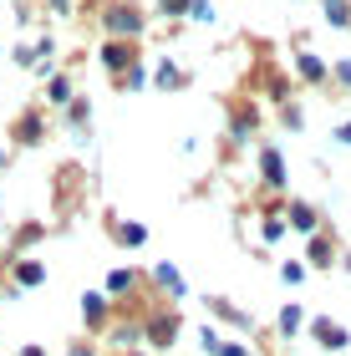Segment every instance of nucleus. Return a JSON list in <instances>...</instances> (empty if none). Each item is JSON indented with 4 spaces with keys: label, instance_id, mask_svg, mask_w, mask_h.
<instances>
[{
    "label": "nucleus",
    "instance_id": "obj_7",
    "mask_svg": "<svg viewBox=\"0 0 351 356\" xmlns=\"http://www.w3.org/2000/svg\"><path fill=\"white\" fill-rule=\"evenodd\" d=\"M15 280H21V285H41L46 270H41V265H21V270H15Z\"/></svg>",
    "mask_w": 351,
    "mask_h": 356
},
{
    "label": "nucleus",
    "instance_id": "obj_16",
    "mask_svg": "<svg viewBox=\"0 0 351 356\" xmlns=\"http://www.w3.org/2000/svg\"><path fill=\"white\" fill-rule=\"evenodd\" d=\"M0 163H6V158H0Z\"/></svg>",
    "mask_w": 351,
    "mask_h": 356
},
{
    "label": "nucleus",
    "instance_id": "obj_12",
    "mask_svg": "<svg viewBox=\"0 0 351 356\" xmlns=\"http://www.w3.org/2000/svg\"><path fill=\"white\" fill-rule=\"evenodd\" d=\"M300 72H306L311 82H316V76H326V72H321V61H316V56H300Z\"/></svg>",
    "mask_w": 351,
    "mask_h": 356
},
{
    "label": "nucleus",
    "instance_id": "obj_9",
    "mask_svg": "<svg viewBox=\"0 0 351 356\" xmlns=\"http://www.w3.org/2000/svg\"><path fill=\"white\" fill-rule=\"evenodd\" d=\"M82 311H87V321H102L107 305H102V296H87V300H82Z\"/></svg>",
    "mask_w": 351,
    "mask_h": 356
},
{
    "label": "nucleus",
    "instance_id": "obj_2",
    "mask_svg": "<svg viewBox=\"0 0 351 356\" xmlns=\"http://www.w3.org/2000/svg\"><path fill=\"white\" fill-rule=\"evenodd\" d=\"M107 26H113L117 36H133V31H138V10H113V15H107Z\"/></svg>",
    "mask_w": 351,
    "mask_h": 356
},
{
    "label": "nucleus",
    "instance_id": "obj_6",
    "mask_svg": "<svg viewBox=\"0 0 351 356\" xmlns=\"http://www.w3.org/2000/svg\"><path fill=\"white\" fill-rule=\"evenodd\" d=\"M280 331H285V336L300 331V305H285V311H280Z\"/></svg>",
    "mask_w": 351,
    "mask_h": 356
},
{
    "label": "nucleus",
    "instance_id": "obj_1",
    "mask_svg": "<svg viewBox=\"0 0 351 356\" xmlns=\"http://www.w3.org/2000/svg\"><path fill=\"white\" fill-rule=\"evenodd\" d=\"M316 341L331 346V351H341V346H346V331H341V326H331V321H316Z\"/></svg>",
    "mask_w": 351,
    "mask_h": 356
},
{
    "label": "nucleus",
    "instance_id": "obj_5",
    "mask_svg": "<svg viewBox=\"0 0 351 356\" xmlns=\"http://www.w3.org/2000/svg\"><path fill=\"white\" fill-rule=\"evenodd\" d=\"M107 290H113V296H122V290H133V275H127V270H113V275H107Z\"/></svg>",
    "mask_w": 351,
    "mask_h": 356
},
{
    "label": "nucleus",
    "instance_id": "obj_8",
    "mask_svg": "<svg viewBox=\"0 0 351 356\" xmlns=\"http://www.w3.org/2000/svg\"><path fill=\"white\" fill-rule=\"evenodd\" d=\"M265 178H270V184H285V168H280L275 153H265Z\"/></svg>",
    "mask_w": 351,
    "mask_h": 356
},
{
    "label": "nucleus",
    "instance_id": "obj_10",
    "mask_svg": "<svg viewBox=\"0 0 351 356\" xmlns=\"http://www.w3.org/2000/svg\"><path fill=\"white\" fill-rule=\"evenodd\" d=\"M142 239H148V234H142V224H122V245H142Z\"/></svg>",
    "mask_w": 351,
    "mask_h": 356
},
{
    "label": "nucleus",
    "instance_id": "obj_13",
    "mask_svg": "<svg viewBox=\"0 0 351 356\" xmlns=\"http://www.w3.org/2000/svg\"><path fill=\"white\" fill-rule=\"evenodd\" d=\"M280 275H285V280H291V285H300V280H306V265H285Z\"/></svg>",
    "mask_w": 351,
    "mask_h": 356
},
{
    "label": "nucleus",
    "instance_id": "obj_3",
    "mask_svg": "<svg viewBox=\"0 0 351 356\" xmlns=\"http://www.w3.org/2000/svg\"><path fill=\"white\" fill-rule=\"evenodd\" d=\"M158 285L173 290V296H183V280H179V270H173V265H158Z\"/></svg>",
    "mask_w": 351,
    "mask_h": 356
},
{
    "label": "nucleus",
    "instance_id": "obj_15",
    "mask_svg": "<svg viewBox=\"0 0 351 356\" xmlns=\"http://www.w3.org/2000/svg\"><path fill=\"white\" fill-rule=\"evenodd\" d=\"M341 138H346V143H351V127H341Z\"/></svg>",
    "mask_w": 351,
    "mask_h": 356
},
{
    "label": "nucleus",
    "instance_id": "obj_11",
    "mask_svg": "<svg viewBox=\"0 0 351 356\" xmlns=\"http://www.w3.org/2000/svg\"><path fill=\"white\" fill-rule=\"evenodd\" d=\"M311 260L316 265H331V245H326V239H316V245H311Z\"/></svg>",
    "mask_w": 351,
    "mask_h": 356
},
{
    "label": "nucleus",
    "instance_id": "obj_4",
    "mask_svg": "<svg viewBox=\"0 0 351 356\" xmlns=\"http://www.w3.org/2000/svg\"><path fill=\"white\" fill-rule=\"evenodd\" d=\"M291 224H295V229H316V214H311L306 204H295V209H291Z\"/></svg>",
    "mask_w": 351,
    "mask_h": 356
},
{
    "label": "nucleus",
    "instance_id": "obj_14",
    "mask_svg": "<svg viewBox=\"0 0 351 356\" xmlns=\"http://www.w3.org/2000/svg\"><path fill=\"white\" fill-rule=\"evenodd\" d=\"M163 6H168V10H179V6H183V0H163Z\"/></svg>",
    "mask_w": 351,
    "mask_h": 356
}]
</instances>
